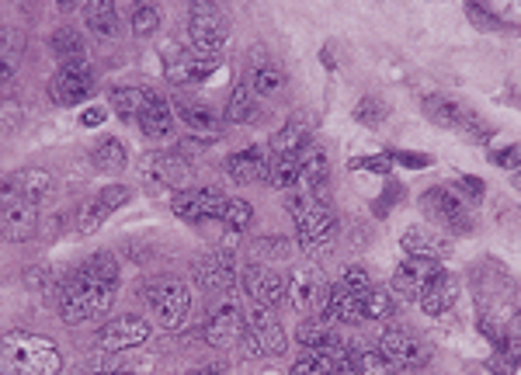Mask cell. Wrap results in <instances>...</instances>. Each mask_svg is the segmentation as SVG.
Instances as JSON below:
<instances>
[{"mask_svg": "<svg viewBox=\"0 0 521 375\" xmlns=\"http://www.w3.org/2000/svg\"><path fill=\"white\" fill-rule=\"evenodd\" d=\"M119 289V261L108 250L87 257L77 271L60 285V316L66 323H84L105 316Z\"/></svg>", "mask_w": 521, "mask_h": 375, "instance_id": "obj_1", "label": "cell"}, {"mask_svg": "<svg viewBox=\"0 0 521 375\" xmlns=\"http://www.w3.org/2000/svg\"><path fill=\"white\" fill-rule=\"evenodd\" d=\"M63 355L56 341L28 330H11L0 337V372L4 375H60Z\"/></svg>", "mask_w": 521, "mask_h": 375, "instance_id": "obj_2", "label": "cell"}, {"mask_svg": "<svg viewBox=\"0 0 521 375\" xmlns=\"http://www.w3.org/2000/svg\"><path fill=\"white\" fill-rule=\"evenodd\" d=\"M289 212L299 226V240H303V250L306 254H320L334 244V233H337V219L330 212L327 202L313 195H289Z\"/></svg>", "mask_w": 521, "mask_h": 375, "instance_id": "obj_3", "label": "cell"}, {"mask_svg": "<svg viewBox=\"0 0 521 375\" xmlns=\"http://www.w3.org/2000/svg\"><path fill=\"white\" fill-rule=\"evenodd\" d=\"M143 299L150 303L153 320L167 330L185 327L188 313H192V289L181 278H153L143 289Z\"/></svg>", "mask_w": 521, "mask_h": 375, "instance_id": "obj_4", "label": "cell"}, {"mask_svg": "<svg viewBox=\"0 0 521 375\" xmlns=\"http://www.w3.org/2000/svg\"><path fill=\"white\" fill-rule=\"evenodd\" d=\"M424 115H428V119L435 122L438 129L462 132V136L473 139V143H487L490 132H494L476 112L462 108L459 101H452V98H438V94H435V98H424Z\"/></svg>", "mask_w": 521, "mask_h": 375, "instance_id": "obj_5", "label": "cell"}, {"mask_svg": "<svg viewBox=\"0 0 521 375\" xmlns=\"http://www.w3.org/2000/svg\"><path fill=\"white\" fill-rule=\"evenodd\" d=\"M188 35H192V49L202 56H219L230 35V21L216 4H192V21H188Z\"/></svg>", "mask_w": 521, "mask_h": 375, "instance_id": "obj_6", "label": "cell"}, {"mask_svg": "<svg viewBox=\"0 0 521 375\" xmlns=\"http://www.w3.org/2000/svg\"><path fill=\"white\" fill-rule=\"evenodd\" d=\"M445 275V268L438 264V257H407L393 275V299L400 303H417L424 296L431 282Z\"/></svg>", "mask_w": 521, "mask_h": 375, "instance_id": "obj_7", "label": "cell"}, {"mask_svg": "<svg viewBox=\"0 0 521 375\" xmlns=\"http://www.w3.org/2000/svg\"><path fill=\"white\" fill-rule=\"evenodd\" d=\"M285 299L292 303L296 313H324L327 299H330V282L320 268H296L285 285Z\"/></svg>", "mask_w": 521, "mask_h": 375, "instance_id": "obj_8", "label": "cell"}, {"mask_svg": "<svg viewBox=\"0 0 521 375\" xmlns=\"http://www.w3.org/2000/svg\"><path fill=\"white\" fill-rule=\"evenodd\" d=\"M91 94H94V70L87 66V60L63 63L60 70L53 73V80H49V98L63 108L80 105V101L91 98Z\"/></svg>", "mask_w": 521, "mask_h": 375, "instance_id": "obj_9", "label": "cell"}, {"mask_svg": "<svg viewBox=\"0 0 521 375\" xmlns=\"http://www.w3.org/2000/svg\"><path fill=\"white\" fill-rule=\"evenodd\" d=\"M244 341H247V351H251V355L275 358L285 351V330L268 306H258V310L251 313V320H247Z\"/></svg>", "mask_w": 521, "mask_h": 375, "instance_id": "obj_10", "label": "cell"}, {"mask_svg": "<svg viewBox=\"0 0 521 375\" xmlns=\"http://www.w3.org/2000/svg\"><path fill=\"white\" fill-rule=\"evenodd\" d=\"M379 355H383L393 369H421V365H428L431 351H428V344H424L421 337L410 334V330L393 327V330H386L383 341H379Z\"/></svg>", "mask_w": 521, "mask_h": 375, "instance_id": "obj_11", "label": "cell"}, {"mask_svg": "<svg viewBox=\"0 0 521 375\" xmlns=\"http://www.w3.org/2000/svg\"><path fill=\"white\" fill-rule=\"evenodd\" d=\"M421 209L428 212L431 223L445 226L449 233H469V216H466V205L456 198V191L449 188H431L421 195Z\"/></svg>", "mask_w": 521, "mask_h": 375, "instance_id": "obj_12", "label": "cell"}, {"mask_svg": "<svg viewBox=\"0 0 521 375\" xmlns=\"http://www.w3.org/2000/svg\"><path fill=\"white\" fill-rule=\"evenodd\" d=\"M39 230V209L21 198L0 195V237L11 240V244H25Z\"/></svg>", "mask_w": 521, "mask_h": 375, "instance_id": "obj_13", "label": "cell"}, {"mask_svg": "<svg viewBox=\"0 0 521 375\" xmlns=\"http://www.w3.org/2000/svg\"><path fill=\"white\" fill-rule=\"evenodd\" d=\"M244 330H247V316L240 310V303L223 299V303L212 310L209 323H205V341H209L212 348H233V344L244 337Z\"/></svg>", "mask_w": 521, "mask_h": 375, "instance_id": "obj_14", "label": "cell"}, {"mask_svg": "<svg viewBox=\"0 0 521 375\" xmlns=\"http://www.w3.org/2000/svg\"><path fill=\"white\" fill-rule=\"evenodd\" d=\"M0 195L21 198V202L39 209V205H46L53 198V178H49V171H39V167H25V171H14L11 178H4Z\"/></svg>", "mask_w": 521, "mask_h": 375, "instance_id": "obj_15", "label": "cell"}, {"mask_svg": "<svg viewBox=\"0 0 521 375\" xmlns=\"http://www.w3.org/2000/svg\"><path fill=\"white\" fill-rule=\"evenodd\" d=\"M94 341H98V348H105V351L139 348V344L150 341V323H146L143 316H119V320L105 323Z\"/></svg>", "mask_w": 521, "mask_h": 375, "instance_id": "obj_16", "label": "cell"}, {"mask_svg": "<svg viewBox=\"0 0 521 375\" xmlns=\"http://www.w3.org/2000/svg\"><path fill=\"white\" fill-rule=\"evenodd\" d=\"M139 171L146 174L150 181L164 188H174V191H188L192 185V167L178 157V153H146Z\"/></svg>", "mask_w": 521, "mask_h": 375, "instance_id": "obj_17", "label": "cell"}, {"mask_svg": "<svg viewBox=\"0 0 521 375\" xmlns=\"http://www.w3.org/2000/svg\"><path fill=\"white\" fill-rule=\"evenodd\" d=\"M223 195L216 191H205V188H188L174 195V216L185 219V223H202V219H219L223 216Z\"/></svg>", "mask_w": 521, "mask_h": 375, "instance_id": "obj_18", "label": "cell"}, {"mask_svg": "<svg viewBox=\"0 0 521 375\" xmlns=\"http://www.w3.org/2000/svg\"><path fill=\"white\" fill-rule=\"evenodd\" d=\"M126 202H129V188L126 185H108L98 198H94V202H87L84 209H80L77 230L84 233V237H91V233H98L101 223H105L115 209H122Z\"/></svg>", "mask_w": 521, "mask_h": 375, "instance_id": "obj_19", "label": "cell"}, {"mask_svg": "<svg viewBox=\"0 0 521 375\" xmlns=\"http://www.w3.org/2000/svg\"><path fill=\"white\" fill-rule=\"evenodd\" d=\"M237 278V264H233L230 250H216V254H205L195 264V282L205 292H226Z\"/></svg>", "mask_w": 521, "mask_h": 375, "instance_id": "obj_20", "label": "cell"}, {"mask_svg": "<svg viewBox=\"0 0 521 375\" xmlns=\"http://www.w3.org/2000/svg\"><path fill=\"white\" fill-rule=\"evenodd\" d=\"M244 285L258 306L275 310V306L285 303V278L278 275V271L264 268V264H251V268L244 271Z\"/></svg>", "mask_w": 521, "mask_h": 375, "instance_id": "obj_21", "label": "cell"}, {"mask_svg": "<svg viewBox=\"0 0 521 375\" xmlns=\"http://www.w3.org/2000/svg\"><path fill=\"white\" fill-rule=\"evenodd\" d=\"M216 66H219V56H202L195 53V49H188V53H178L167 63V77H171L174 84L192 87V84H205Z\"/></svg>", "mask_w": 521, "mask_h": 375, "instance_id": "obj_22", "label": "cell"}, {"mask_svg": "<svg viewBox=\"0 0 521 375\" xmlns=\"http://www.w3.org/2000/svg\"><path fill=\"white\" fill-rule=\"evenodd\" d=\"M226 171L233 174V181L240 185H254V181H268V171H271V157H264L261 146H247V150L233 153Z\"/></svg>", "mask_w": 521, "mask_h": 375, "instance_id": "obj_23", "label": "cell"}, {"mask_svg": "<svg viewBox=\"0 0 521 375\" xmlns=\"http://www.w3.org/2000/svg\"><path fill=\"white\" fill-rule=\"evenodd\" d=\"M327 153L320 150V146H306L303 153H299V185L306 188V195L320 198L324 195V185H327ZM324 202V198H320Z\"/></svg>", "mask_w": 521, "mask_h": 375, "instance_id": "obj_24", "label": "cell"}, {"mask_svg": "<svg viewBox=\"0 0 521 375\" xmlns=\"http://www.w3.org/2000/svg\"><path fill=\"white\" fill-rule=\"evenodd\" d=\"M139 129L146 132L150 139H164L167 132L174 129V112L157 91H146V101H143V112H139Z\"/></svg>", "mask_w": 521, "mask_h": 375, "instance_id": "obj_25", "label": "cell"}, {"mask_svg": "<svg viewBox=\"0 0 521 375\" xmlns=\"http://www.w3.org/2000/svg\"><path fill=\"white\" fill-rule=\"evenodd\" d=\"M296 341L303 344L306 351H324V355H341V351H344V344H341V337H337L334 323H327V320L299 323Z\"/></svg>", "mask_w": 521, "mask_h": 375, "instance_id": "obj_26", "label": "cell"}, {"mask_svg": "<svg viewBox=\"0 0 521 375\" xmlns=\"http://www.w3.org/2000/svg\"><path fill=\"white\" fill-rule=\"evenodd\" d=\"M310 115H296L278 129V136L271 139V150L275 157H289V153H303L310 146Z\"/></svg>", "mask_w": 521, "mask_h": 375, "instance_id": "obj_27", "label": "cell"}, {"mask_svg": "<svg viewBox=\"0 0 521 375\" xmlns=\"http://www.w3.org/2000/svg\"><path fill=\"white\" fill-rule=\"evenodd\" d=\"M25 46L28 39L21 28H11V25L0 28V84H7V80L18 73L21 60H25Z\"/></svg>", "mask_w": 521, "mask_h": 375, "instance_id": "obj_28", "label": "cell"}, {"mask_svg": "<svg viewBox=\"0 0 521 375\" xmlns=\"http://www.w3.org/2000/svg\"><path fill=\"white\" fill-rule=\"evenodd\" d=\"M456 299H459V282L452 275H442L438 282H431L428 289H424V296L417 299V303H421V310L428 316H442L456 306Z\"/></svg>", "mask_w": 521, "mask_h": 375, "instance_id": "obj_29", "label": "cell"}, {"mask_svg": "<svg viewBox=\"0 0 521 375\" xmlns=\"http://www.w3.org/2000/svg\"><path fill=\"white\" fill-rule=\"evenodd\" d=\"M324 320L327 323H355V320H362V296H355V292L344 289V285L330 289V299L324 306Z\"/></svg>", "mask_w": 521, "mask_h": 375, "instance_id": "obj_30", "label": "cell"}, {"mask_svg": "<svg viewBox=\"0 0 521 375\" xmlns=\"http://www.w3.org/2000/svg\"><path fill=\"white\" fill-rule=\"evenodd\" d=\"M87 28H91L98 39H119L122 18L115 11L112 0H98V4H87Z\"/></svg>", "mask_w": 521, "mask_h": 375, "instance_id": "obj_31", "label": "cell"}, {"mask_svg": "<svg viewBox=\"0 0 521 375\" xmlns=\"http://www.w3.org/2000/svg\"><path fill=\"white\" fill-rule=\"evenodd\" d=\"M91 164H94V171H101V174H119L122 167L129 164L126 143H122V139H101L91 153Z\"/></svg>", "mask_w": 521, "mask_h": 375, "instance_id": "obj_32", "label": "cell"}, {"mask_svg": "<svg viewBox=\"0 0 521 375\" xmlns=\"http://www.w3.org/2000/svg\"><path fill=\"white\" fill-rule=\"evenodd\" d=\"M400 244L410 257H438L445 250V240L435 230H428V226H410Z\"/></svg>", "mask_w": 521, "mask_h": 375, "instance_id": "obj_33", "label": "cell"}, {"mask_svg": "<svg viewBox=\"0 0 521 375\" xmlns=\"http://www.w3.org/2000/svg\"><path fill=\"white\" fill-rule=\"evenodd\" d=\"M344 358H348L351 372L355 375H390L393 365L386 362L383 355H379V348H365V344H355V348L344 351Z\"/></svg>", "mask_w": 521, "mask_h": 375, "instance_id": "obj_34", "label": "cell"}, {"mask_svg": "<svg viewBox=\"0 0 521 375\" xmlns=\"http://www.w3.org/2000/svg\"><path fill=\"white\" fill-rule=\"evenodd\" d=\"M251 94L254 98H278L285 91V73L275 63H258L251 70Z\"/></svg>", "mask_w": 521, "mask_h": 375, "instance_id": "obj_35", "label": "cell"}, {"mask_svg": "<svg viewBox=\"0 0 521 375\" xmlns=\"http://www.w3.org/2000/svg\"><path fill=\"white\" fill-rule=\"evenodd\" d=\"M341 365H344V351H341V355L310 351V355L296 358V365H292V375H337Z\"/></svg>", "mask_w": 521, "mask_h": 375, "instance_id": "obj_36", "label": "cell"}, {"mask_svg": "<svg viewBox=\"0 0 521 375\" xmlns=\"http://www.w3.org/2000/svg\"><path fill=\"white\" fill-rule=\"evenodd\" d=\"M268 181L282 191L296 188L299 185V153H289V157H271Z\"/></svg>", "mask_w": 521, "mask_h": 375, "instance_id": "obj_37", "label": "cell"}, {"mask_svg": "<svg viewBox=\"0 0 521 375\" xmlns=\"http://www.w3.org/2000/svg\"><path fill=\"white\" fill-rule=\"evenodd\" d=\"M178 115L185 119L188 129H195V132H216L219 129L216 112L205 108L202 101H185V105H178Z\"/></svg>", "mask_w": 521, "mask_h": 375, "instance_id": "obj_38", "label": "cell"}, {"mask_svg": "<svg viewBox=\"0 0 521 375\" xmlns=\"http://www.w3.org/2000/svg\"><path fill=\"white\" fill-rule=\"evenodd\" d=\"M49 46H53V53L60 56L63 63L84 60V42H80V35L73 32V28H60V32L49 39Z\"/></svg>", "mask_w": 521, "mask_h": 375, "instance_id": "obj_39", "label": "cell"}, {"mask_svg": "<svg viewBox=\"0 0 521 375\" xmlns=\"http://www.w3.org/2000/svg\"><path fill=\"white\" fill-rule=\"evenodd\" d=\"M254 115V94L247 84H237L230 94V101H226V119L230 122H247Z\"/></svg>", "mask_w": 521, "mask_h": 375, "instance_id": "obj_40", "label": "cell"}, {"mask_svg": "<svg viewBox=\"0 0 521 375\" xmlns=\"http://www.w3.org/2000/svg\"><path fill=\"white\" fill-rule=\"evenodd\" d=\"M143 101H146L143 87H122V91L112 94V105H115V112H119L122 119H139V112H143Z\"/></svg>", "mask_w": 521, "mask_h": 375, "instance_id": "obj_41", "label": "cell"}, {"mask_svg": "<svg viewBox=\"0 0 521 375\" xmlns=\"http://www.w3.org/2000/svg\"><path fill=\"white\" fill-rule=\"evenodd\" d=\"M219 219H223V223L230 226L233 233H240V230H247V226H251L254 209L244 202V198H226V202H223V216H219Z\"/></svg>", "mask_w": 521, "mask_h": 375, "instance_id": "obj_42", "label": "cell"}, {"mask_svg": "<svg viewBox=\"0 0 521 375\" xmlns=\"http://www.w3.org/2000/svg\"><path fill=\"white\" fill-rule=\"evenodd\" d=\"M393 313V296L383 289H369L362 296V320H386Z\"/></svg>", "mask_w": 521, "mask_h": 375, "instance_id": "obj_43", "label": "cell"}, {"mask_svg": "<svg viewBox=\"0 0 521 375\" xmlns=\"http://www.w3.org/2000/svg\"><path fill=\"white\" fill-rule=\"evenodd\" d=\"M157 28H160V7L157 4H139L136 11H132V32H136L139 39H150Z\"/></svg>", "mask_w": 521, "mask_h": 375, "instance_id": "obj_44", "label": "cell"}, {"mask_svg": "<svg viewBox=\"0 0 521 375\" xmlns=\"http://www.w3.org/2000/svg\"><path fill=\"white\" fill-rule=\"evenodd\" d=\"M386 115H390V108H386L383 98H362L355 108V119L362 125H379V122H386Z\"/></svg>", "mask_w": 521, "mask_h": 375, "instance_id": "obj_45", "label": "cell"}, {"mask_svg": "<svg viewBox=\"0 0 521 375\" xmlns=\"http://www.w3.org/2000/svg\"><path fill=\"white\" fill-rule=\"evenodd\" d=\"M344 289H351L355 296H365V292L372 289V282H369V275H365V268H348L344 271Z\"/></svg>", "mask_w": 521, "mask_h": 375, "instance_id": "obj_46", "label": "cell"}, {"mask_svg": "<svg viewBox=\"0 0 521 375\" xmlns=\"http://www.w3.org/2000/svg\"><path fill=\"white\" fill-rule=\"evenodd\" d=\"M494 164L504 167V171H521V146H504V150H494Z\"/></svg>", "mask_w": 521, "mask_h": 375, "instance_id": "obj_47", "label": "cell"}, {"mask_svg": "<svg viewBox=\"0 0 521 375\" xmlns=\"http://www.w3.org/2000/svg\"><path fill=\"white\" fill-rule=\"evenodd\" d=\"M358 167H365V171H376V174H390L393 160L386 157V153H376V157H369V160H358Z\"/></svg>", "mask_w": 521, "mask_h": 375, "instance_id": "obj_48", "label": "cell"}, {"mask_svg": "<svg viewBox=\"0 0 521 375\" xmlns=\"http://www.w3.org/2000/svg\"><path fill=\"white\" fill-rule=\"evenodd\" d=\"M396 160L400 164H410V167H428L431 157H421V153H396Z\"/></svg>", "mask_w": 521, "mask_h": 375, "instance_id": "obj_49", "label": "cell"}, {"mask_svg": "<svg viewBox=\"0 0 521 375\" xmlns=\"http://www.w3.org/2000/svg\"><path fill=\"white\" fill-rule=\"evenodd\" d=\"M456 185H459L462 191H466L469 198H480V195H483V185H480V181H476V178H459Z\"/></svg>", "mask_w": 521, "mask_h": 375, "instance_id": "obj_50", "label": "cell"}, {"mask_svg": "<svg viewBox=\"0 0 521 375\" xmlns=\"http://www.w3.org/2000/svg\"><path fill=\"white\" fill-rule=\"evenodd\" d=\"M80 122H84V125H101V122H105V108H98V105L87 108V112L80 115Z\"/></svg>", "mask_w": 521, "mask_h": 375, "instance_id": "obj_51", "label": "cell"}, {"mask_svg": "<svg viewBox=\"0 0 521 375\" xmlns=\"http://www.w3.org/2000/svg\"><path fill=\"white\" fill-rule=\"evenodd\" d=\"M337 375H355V372H351V365H348V358H344V365L337 369Z\"/></svg>", "mask_w": 521, "mask_h": 375, "instance_id": "obj_52", "label": "cell"}, {"mask_svg": "<svg viewBox=\"0 0 521 375\" xmlns=\"http://www.w3.org/2000/svg\"><path fill=\"white\" fill-rule=\"evenodd\" d=\"M105 375H136L132 369H115V372H105Z\"/></svg>", "mask_w": 521, "mask_h": 375, "instance_id": "obj_53", "label": "cell"}, {"mask_svg": "<svg viewBox=\"0 0 521 375\" xmlns=\"http://www.w3.org/2000/svg\"><path fill=\"white\" fill-rule=\"evenodd\" d=\"M188 375H219V372H212V369H198V372H188Z\"/></svg>", "mask_w": 521, "mask_h": 375, "instance_id": "obj_54", "label": "cell"}, {"mask_svg": "<svg viewBox=\"0 0 521 375\" xmlns=\"http://www.w3.org/2000/svg\"><path fill=\"white\" fill-rule=\"evenodd\" d=\"M480 375H501V372H480Z\"/></svg>", "mask_w": 521, "mask_h": 375, "instance_id": "obj_55", "label": "cell"}, {"mask_svg": "<svg viewBox=\"0 0 521 375\" xmlns=\"http://www.w3.org/2000/svg\"><path fill=\"white\" fill-rule=\"evenodd\" d=\"M518 306H521V303H518Z\"/></svg>", "mask_w": 521, "mask_h": 375, "instance_id": "obj_56", "label": "cell"}]
</instances>
